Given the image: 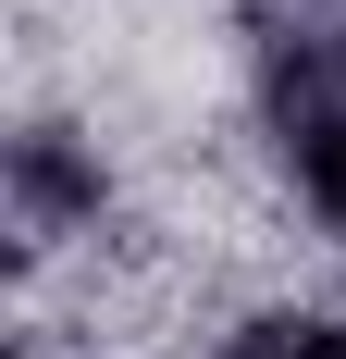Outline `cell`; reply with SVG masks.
I'll return each instance as SVG.
<instances>
[{
  "mask_svg": "<svg viewBox=\"0 0 346 359\" xmlns=\"http://www.w3.org/2000/svg\"><path fill=\"white\" fill-rule=\"evenodd\" d=\"M310 198L346 223V124H321V137H310Z\"/></svg>",
  "mask_w": 346,
  "mask_h": 359,
  "instance_id": "7a4b0ae2",
  "label": "cell"
},
{
  "mask_svg": "<svg viewBox=\"0 0 346 359\" xmlns=\"http://www.w3.org/2000/svg\"><path fill=\"white\" fill-rule=\"evenodd\" d=\"M223 359H346V323H260V334H235Z\"/></svg>",
  "mask_w": 346,
  "mask_h": 359,
  "instance_id": "6da1fadb",
  "label": "cell"
}]
</instances>
